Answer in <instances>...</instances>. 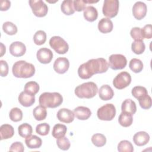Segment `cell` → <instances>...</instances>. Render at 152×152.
Wrapping results in <instances>:
<instances>
[{
  "label": "cell",
  "instance_id": "cell-1",
  "mask_svg": "<svg viewBox=\"0 0 152 152\" xmlns=\"http://www.w3.org/2000/svg\"><path fill=\"white\" fill-rule=\"evenodd\" d=\"M109 67L108 62L103 58L91 59L79 66L78 74L81 79L86 80L96 74L106 72Z\"/></svg>",
  "mask_w": 152,
  "mask_h": 152
},
{
  "label": "cell",
  "instance_id": "cell-2",
  "mask_svg": "<svg viewBox=\"0 0 152 152\" xmlns=\"http://www.w3.org/2000/svg\"><path fill=\"white\" fill-rule=\"evenodd\" d=\"M12 72L17 78H28L34 75L35 68L32 64L25 61H18L14 64Z\"/></svg>",
  "mask_w": 152,
  "mask_h": 152
},
{
  "label": "cell",
  "instance_id": "cell-3",
  "mask_svg": "<svg viewBox=\"0 0 152 152\" xmlns=\"http://www.w3.org/2000/svg\"><path fill=\"white\" fill-rule=\"evenodd\" d=\"M63 102L62 95L57 92H45L39 98L40 105L49 108H55L59 106Z\"/></svg>",
  "mask_w": 152,
  "mask_h": 152
},
{
  "label": "cell",
  "instance_id": "cell-4",
  "mask_svg": "<svg viewBox=\"0 0 152 152\" xmlns=\"http://www.w3.org/2000/svg\"><path fill=\"white\" fill-rule=\"evenodd\" d=\"M98 91L97 85L94 82H87L76 87L75 95L80 99H91L94 97Z\"/></svg>",
  "mask_w": 152,
  "mask_h": 152
},
{
  "label": "cell",
  "instance_id": "cell-5",
  "mask_svg": "<svg viewBox=\"0 0 152 152\" xmlns=\"http://www.w3.org/2000/svg\"><path fill=\"white\" fill-rule=\"evenodd\" d=\"M97 115L102 121H112L116 115V108L112 103H107L98 109Z\"/></svg>",
  "mask_w": 152,
  "mask_h": 152
},
{
  "label": "cell",
  "instance_id": "cell-6",
  "mask_svg": "<svg viewBox=\"0 0 152 152\" xmlns=\"http://www.w3.org/2000/svg\"><path fill=\"white\" fill-rule=\"evenodd\" d=\"M50 46L58 53L65 54L69 49L68 43L60 36H53L49 40Z\"/></svg>",
  "mask_w": 152,
  "mask_h": 152
},
{
  "label": "cell",
  "instance_id": "cell-7",
  "mask_svg": "<svg viewBox=\"0 0 152 152\" xmlns=\"http://www.w3.org/2000/svg\"><path fill=\"white\" fill-rule=\"evenodd\" d=\"M119 2L118 0H104L102 12L104 16L109 18H113L118 14Z\"/></svg>",
  "mask_w": 152,
  "mask_h": 152
},
{
  "label": "cell",
  "instance_id": "cell-8",
  "mask_svg": "<svg viewBox=\"0 0 152 152\" xmlns=\"http://www.w3.org/2000/svg\"><path fill=\"white\" fill-rule=\"evenodd\" d=\"M29 5L33 14L37 17H43L48 12V7L46 4L41 0H30Z\"/></svg>",
  "mask_w": 152,
  "mask_h": 152
},
{
  "label": "cell",
  "instance_id": "cell-9",
  "mask_svg": "<svg viewBox=\"0 0 152 152\" xmlns=\"http://www.w3.org/2000/svg\"><path fill=\"white\" fill-rule=\"evenodd\" d=\"M109 66L113 70L124 69L126 64V57L122 54H112L109 58Z\"/></svg>",
  "mask_w": 152,
  "mask_h": 152
},
{
  "label": "cell",
  "instance_id": "cell-10",
  "mask_svg": "<svg viewBox=\"0 0 152 152\" xmlns=\"http://www.w3.org/2000/svg\"><path fill=\"white\" fill-rule=\"evenodd\" d=\"M131 82V76L129 73L123 71L119 73L113 80V86L119 90L128 87Z\"/></svg>",
  "mask_w": 152,
  "mask_h": 152
},
{
  "label": "cell",
  "instance_id": "cell-11",
  "mask_svg": "<svg viewBox=\"0 0 152 152\" xmlns=\"http://www.w3.org/2000/svg\"><path fill=\"white\" fill-rule=\"evenodd\" d=\"M69 62L66 58H58L54 62L53 68L55 71L58 74H63L69 69Z\"/></svg>",
  "mask_w": 152,
  "mask_h": 152
},
{
  "label": "cell",
  "instance_id": "cell-12",
  "mask_svg": "<svg viewBox=\"0 0 152 152\" xmlns=\"http://www.w3.org/2000/svg\"><path fill=\"white\" fill-rule=\"evenodd\" d=\"M147 12V7L145 3L141 1L136 2L132 7V14L135 18L140 20L144 18Z\"/></svg>",
  "mask_w": 152,
  "mask_h": 152
},
{
  "label": "cell",
  "instance_id": "cell-13",
  "mask_svg": "<svg viewBox=\"0 0 152 152\" xmlns=\"http://www.w3.org/2000/svg\"><path fill=\"white\" fill-rule=\"evenodd\" d=\"M36 57L39 62L47 64L51 62L53 58V53L50 49L43 48L38 50L36 53Z\"/></svg>",
  "mask_w": 152,
  "mask_h": 152
},
{
  "label": "cell",
  "instance_id": "cell-14",
  "mask_svg": "<svg viewBox=\"0 0 152 152\" xmlns=\"http://www.w3.org/2000/svg\"><path fill=\"white\" fill-rule=\"evenodd\" d=\"M57 118L62 122L69 124L74 120V113L72 110L66 109L62 108L58 110L56 114Z\"/></svg>",
  "mask_w": 152,
  "mask_h": 152
},
{
  "label": "cell",
  "instance_id": "cell-15",
  "mask_svg": "<svg viewBox=\"0 0 152 152\" xmlns=\"http://www.w3.org/2000/svg\"><path fill=\"white\" fill-rule=\"evenodd\" d=\"M10 53L15 57H20L24 55L26 52L25 45L21 42H12L9 48Z\"/></svg>",
  "mask_w": 152,
  "mask_h": 152
},
{
  "label": "cell",
  "instance_id": "cell-16",
  "mask_svg": "<svg viewBox=\"0 0 152 152\" xmlns=\"http://www.w3.org/2000/svg\"><path fill=\"white\" fill-rule=\"evenodd\" d=\"M18 102L24 107L31 106L35 102L34 95H31L27 93L25 91L20 93L18 96Z\"/></svg>",
  "mask_w": 152,
  "mask_h": 152
},
{
  "label": "cell",
  "instance_id": "cell-17",
  "mask_svg": "<svg viewBox=\"0 0 152 152\" xmlns=\"http://www.w3.org/2000/svg\"><path fill=\"white\" fill-rule=\"evenodd\" d=\"M150 140V135L145 131L135 133L133 137V141L135 145L141 147L147 144Z\"/></svg>",
  "mask_w": 152,
  "mask_h": 152
},
{
  "label": "cell",
  "instance_id": "cell-18",
  "mask_svg": "<svg viewBox=\"0 0 152 152\" xmlns=\"http://www.w3.org/2000/svg\"><path fill=\"white\" fill-rule=\"evenodd\" d=\"M73 112L75 116L79 120H87L91 115L90 109L85 106H78Z\"/></svg>",
  "mask_w": 152,
  "mask_h": 152
},
{
  "label": "cell",
  "instance_id": "cell-19",
  "mask_svg": "<svg viewBox=\"0 0 152 152\" xmlns=\"http://www.w3.org/2000/svg\"><path fill=\"white\" fill-rule=\"evenodd\" d=\"M113 23L109 18H102L98 23V29L102 33H108L112 31Z\"/></svg>",
  "mask_w": 152,
  "mask_h": 152
},
{
  "label": "cell",
  "instance_id": "cell-20",
  "mask_svg": "<svg viewBox=\"0 0 152 152\" xmlns=\"http://www.w3.org/2000/svg\"><path fill=\"white\" fill-rule=\"evenodd\" d=\"M99 97L103 100H109L113 98L114 92L110 86L107 84L103 85L99 90Z\"/></svg>",
  "mask_w": 152,
  "mask_h": 152
},
{
  "label": "cell",
  "instance_id": "cell-21",
  "mask_svg": "<svg viewBox=\"0 0 152 152\" xmlns=\"http://www.w3.org/2000/svg\"><path fill=\"white\" fill-rule=\"evenodd\" d=\"M121 110L122 112L133 115L137 111L136 104L131 99H125L122 103Z\"/></svg>",
  "mask_w": 152,
  "mask_h": 152
},
{
  "label": "cell",
  "instance_id": "cell-22",
  "mask_svg": "<svg viewBox=\"0 0 152 152\" xmlns=\"http://www.w3.org/2000/svg\"><path fill=\"white\" fill-rule=\"evenodd\" d=\"M14 134V128L10 124H3L0 127L1 140L11 138Z\"/></svg>",
  "mask_w": 152,
  "mask_h": 152
},
{
  "label": "cell",
  "instance_id": "cell-23",
  "mask_svg": "<svg viewBox=\"0 0 152 152\" xmlns=\"http://www.w3.org/2000/svg\"><path fill=\"white\" fill-rule=\"evenodd\" d=\"M83 15L84 18L90 22L94 21L98 17V12L96 8L93 6H88L84 10Z\"/></svg>",
  "mask_w": 152,
  "mask_h": 152
},
{
  "label": "cell",
  "instance_id": "cell-24",
  "mask_svg": "<svg viewBox=\"0 0 152 152\" xmlns=\"http://www.w3.org/2000/svg\"><path fill=\"white\" fill-rule=\"evenodd\" d=\"M25 143L29 148H39L42 144L41 138L35 135L26 138Z\"/></svg>",
  "mask_w": 152,
  "mask_h": 152
},
{
  "label": "cell",
  "instance_id": "cell-25",
  "mask_svg": "<svg viewBox=\"0 0 152 152\" xmlns=\"http://www.w3.org/2000/svg\"><path fill=\"white\" fill-rule=\"evenodd\" d=\"M66 131L67 128L65 125L61 124H57L55 125L53 128L52 135L54 138L58 139L64 137L65 134L66 133Z\"/></svg>",
  "mask_w": 152,
  "mask_h": 152
},
{
  "label": "cell",
  "instance_id": "cell-26",
  "mask_svg": "<svg viewBox=\"0 0 152 152\" xmlns=\"http://www.w3.org/2000/svg\"><path fill=\"white\" fill-rule=\"evenodd\" d=\"M73 3L74 1L72 0H64L61 5L62 12L66 15L73 14L75 12Z\"/></svg>",
  "mask_w": 152,
  "mask_h": 152
},
{
  "label": "cell",
  "instance_id": "cell-27",
  "mask_svg": "<svg viewBox=\"0 0 152 152\" xmlns=\"http://www.w3.org/2000/svg\"><path fill=\"white\" fill-rule=\"evenodd\" d=\"M33 114L36 120L40 121L45 119L47 116V110L46 107L39 105L36 106L33 110Z\"/></svg>",
  "mask_w": 152,
  "mask_h": 152
},
{
  "label": "cell",
  "instance_id": "cell-28",
  "mask_svg": "<svg viewBox=\"0 0 152 152\" xmlns=\"http://www.w3.org/2000/svg\"><path fill=\"white\" fill-rule=\"evenodd\" d=\"M118 122L121 126L124 127H128L132 124V115L122 112L119 116Z\"/></svg>",
  "mask_w": 152,
  "mask_h": 152
},
{
  "label": "cell",
  "instance_id": "cell-29",
  "mask_svg": "<svg viewBox=\"0 0 152 152\" xmlns=\"http://www.w3.org/2000/svg\"><path fill=\"white\" fill-rule=\"evenodd\" d=\"M18 132L20 136L23 138H27L31 135L33 132V128L30 124L27 123H24L18 127Z\"/></svg>",
  "mask_w": 152,
  "mask_h": 152
},
{
  "label": "cell",
  "instance_id": "cell-30",
  "mask_svg": "<svg viewBox=\"0 0 152 152\" xmlns=\"http://www.w3.org/2000/svg\"><path fill=\"white\" fill-rule=\"evenodd\" d=\"M129 67L135 73L140 72L143 69L142 62L137 58L132 59L129 64Z\"/></svg>",
  "mask_w": 152,
  "mask_h": 152
},
{
  "label": "cell",
  "instance_id": "cell-31",
  "mask_svg": "<svg viewBox=\"0 0 152 152\" xmlns=\"http://www.w3.org/2000/svg\"><path fill=\"white\" fill-rule=\"evenodd\" d=\"M39 85L36 81H28L24 86V91L31 95H35L39 91Z\"/></svg>",
  "mask_w": 152,
  "mask_h": 152
},
{
  "label": "cell",
  "instance_id": "cell-32",
  "mask_svg": "<svg viewBox=\"0 0 152 152\" xmlns=\"http://www.w3.org/2000/svg\"><path fill=\"white\" fill-rule=\"evenodd\" d=\"M92 143L97 147H102L106 143V138L102 134H95L91 137Z\"/></svg>",
  "mask_w": 152,
  "mask_h": 152
},
{
  "label": "cell",
  "instance_id": "cell-33",
  "mask_svg": "<svg viewBox=\"0 0 152 152\" xmlns=\"http://www.w3.org/2000/svg\"><path fill=\"white\" fill-rule=\"evenodd\" d=\"M145 49V46L143 40H135L132 43L131 49L137 55L142 54L144 52Z\"/></svg>",
  "mask_w": 152,
  "mask_h": 152
},
{
  "label": "cell",
  "instance_id": "cell-34",
  "mask_svg": "<svg viewBox=\"0 0 152 152\" xmlns=\"http://www.w3.org/2000/svg\"><path fill=\"white\" fill-rule=\"evenodd\" d=\"M3 31L8 35H14L17 33V27L13 23L6 21L2 25Z\"/></svg>",
  "mask_w": 152,
  "mask_h": 152
},
{
  "label": "cell",
  "instance_id": "cell-35",
  "mask_svg": "<svg viewBox=\"0 0 152 152\" xmlns=\"http://www.w3.org/2000/svg\"><path fill=\"white\" fill-rule=\"evenodd\" d=\"M131 93L132 94V96L137 99L138 100L140 99V98L145 96V95L148 94V92L147 90L146 89V88H145L144 87L142 86H135L134 87L131 91Z\"/></svg>",
  "mask_w": 152,
  "mask_h": 152
},
{
  "label": "cell",
  "instance_id": "cell-36",
  "mask_svg": "<svg viewBox=\"0 0 152 152\" xmlns=\"http://www.w3.org/2000/svg\"><path fill=\"white\" fill-rule=\"evenodd\" d=\"M118 150L119 152H132L134 151V147L130 141L122 140L118 145Z\"/></svg>",
  "mask_w": 152,
  "mask_h": 152
},
{
  "label": "cell",
  "instance_id": "cell-37",
  "mask_svg": "<svg viewBox=\"0 0 152 152\" xmlns=\"http://www.w3.org/2000/svg\"><path fill=\"white\" fill-rule=\"evenodd\" d=\"M9 116L10 119L13 122H18L23 119V112L18 107H14L11 109Z\"/></svg>",
  "mask_w": 152,
  "mask_h": 152
},
{
  "label": "cell",
  "instance_id": "cell-38",
  "mask_svg": "<svg viewBox=\"0 0 152 152\" xmlns=\"http://www.w3.org/2000/svg\"><path fill=\"white\" fill-rule=\"evenodd\" d=\"M46 40V34L43 30H38L33 36L34 43L37 45H43Z\"/></svg>",
  "mask_w": 152,
  "mask_h": 152
},
{
  "label": "cell",
  "instance_id": "cell-39",
  "mask_svg": "<svg viewBox=\"0 0 152 152\" xmlns=\"http://www.w3.org/2000/svg\"><path fill=\"white\" fill-rule=\"evenodd\" d=\"M50 131V126L47 123H42L38 124L36 127V132L38 134L45 136L48 134Z\"/></svg>",
  "mask_w": 152,
  "mask_h": 152
},
{
  "label": "cell",
  "instance_id": "cell-40",
  "mask_svg": "<svg viewBox=\"0 0 152 152\" xmlns=\"http://www.w3.org/2000/svg\"><path fill=\"white\" fill-rule=\"evenodd\" d=\"M138 102L141 107L143 109H149L151 107V98L148 94L138 99Z\"/></svg>",
  "mask_w": 152,
  "mask_h": 152
},
{
  "label": "cell",
  "instance_id": "cell-41",
  "mask_svg": "<svg viewBox=\"0 0 152 152\" xmlns=\"http://www.w3.org/2000/svg\"><path fill=\"white\" fill-rule=\"evenodd\" d=\"M56 144L58 148L62 150H68L71 146L68 138L65 137L58 138L56 140Z\"/></svg>",
  "mask_w": 152,
  "mask_h": 152
},
{
  "label": "cell",
  "instance_id": "cell-42",
  "mask_svg": "<svg viewBox=\"0 0 152 152\" xmlns=\"http://www.w3.org/2000/svg\"><path fill=\"white\" fill-rule=\"evenodd\" d=\"M130 34L132 38L135 40H143V37L141 34V28L135 27H133L130 31Z\"/></svg>",
  "mask_w": 152,
  "mask_h": 152
},
{
  "label": "cell",
  "instance_id": "cell-43",
  "mask_svg": "<svg viewBox=\"0 0 152 152\" xmlns=\"http://www.w3.org/2000/svg\"><path fill=\"white\" fill-rule=\"evenodd\" d=\"M141 34L143 39H150L152 37V26L151 24H147L141 28Z\"/></svg>",
  "mask_w": 152,
  "mask_h": 152
},
{
  "label": "cell",
  "instance_id": "cell-44",
  "mask_svg": "<svg viewBox=\"0 0 152 152\" xmlns=\"http://www.w3.org/2000/svg\"><path fill=\"white\" fill-rule=\"evenodd\" d=\"M74 8L75 11L81 12L86 8V0H75L74 1Z\"/></svg>",
  "mask_w": 152,
  "mask_h": 152
},
{
  "label": "cell",
  "instance_id": "cell-45",
  "mask_svg": "<svg viewBox=\"0 0 152 152\" xmlns=\"http://www.w3.org/2000/svg\"><path fill=\"white\" fill-rule=\"evenodd\" d=\"M10 151H16V152H23L24 151V147L22 142H13L10 148Z\"/></svg>",
  "mask_w": 152,
  "mask_h": 152
},
{
  "label": "cell",
  "instance_id": "cell-46",
  "mask_svg": "<svg viewBox=\"0 0 152 152\" xmlns=\"http://www.w3.org/2000/svg\"><path fill=\"white\" fill-rule=\"evenodd\" d=\"M9 67L7 62L5 61H0V74L2 77H6L8 74Z\"/></svg>",
  "mask_w": 152,
  "mask_h": 152
},
{
  "label": "cell",
  "instance_id": "cell-47",
  "mask_svg": "<svg viewBox=\"0 0 152 152\" xmlns=\"http://www.w3.org/2000/svg\"><path fill=\"white\" fill-rule=\"evenodd\" d=\"M0 4H1V7H0L1 11H4L8 10L10 8L11 2L8 0H2L0 2Z\"/></svg>",
  "mask_w": 152,
  "mask_h": 152
},
{
  "label": "cell",
  "instance_id": "cell-48",
  "mask_svg": "<svg viewBox=\"0 0 152 152\" xmlns=\"http://www.w3.org/2000/svg\"><path fill=\"white\" fill-rule=\"evenodd\" d=\"M1 56H2L4 55V54L5 53L6 49H5V46L2 43H1Z\"/></svg>",
  "mask_w": 152,
  "mask_h": 152
}]
</instances>
